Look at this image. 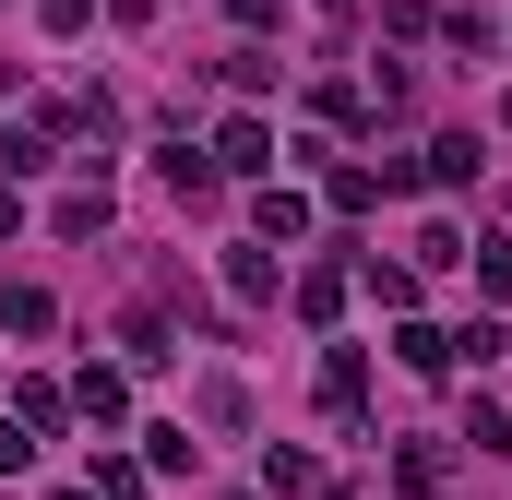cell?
<instances>
[{
  "mask_svg": "<svg viewBox=\"0 0 512 500\" xmlns=\"http://www.w3.org/2000/svg\"><path fill=\"white\" fill-rule=\"evenodd\" d=\"M60 500H84V489H60Z\"/></svg>",
  "mask_w": 512,
  "mask_h": 500,
  "instance_id": "cell-5",
  "label": "cell"
},
{
  "mask_svg": "<svg viewBox=\"0 0 512 500\" xmlns=\"http://www.w3.org/2000/svg\"><path fill=\"white\" fill-rule=\"evenodd\" d=\"M477 167H489V155H477V131H441V143H429V179H441V191H465Z\"/></svg>",
  "mask_w": 512,
  "mask_h": 500,
  "instance_id": "cell-2",
  "label": "cell"
},
{
  "mask_svg": "<svg viewBox=\"0 0 512 500\" xmlns=\"http://www.w3.org/2000/svg\"><path fill=\"white\" fill-rule=\"evenodd\" d=\"M0 322L12 334H48V286H0Z\"/></svg>",
  "mask_w": 512,
  "mask_h": 500,
  "instance_id": "cell-3",
  "label": "cell"
},
{
  "mask_svg": "<svg viewBox=\"0 0 512 500\" xmlns=\"http://www.w3.org/2000/svg\"><path fill=\"white\" fill-rule=\"evenodd\" d=\"M24 453H36V441H24V429H0V477H24Z\"/></svg>",
  "mask_w": 512,
  "mask_h": 500,
  "instance_id": "cell-4",
  "label": "cell"
},
{
  "mask_svg": "<svg viewBox=\"0 0 512 500\" xmlns=\"http://www.w3.org/2000/svg\"><path fill=\"white\" fill-rule=\"evenodd\" d=\"M215 167H227V179H262V167H274L262 120H227V131H215Z\"/></svg>",
  "mask_w": 512,
  "mask_h": 500,
  "instance_id": "cell-1",
  "label": "cell"
}]
</instances>
